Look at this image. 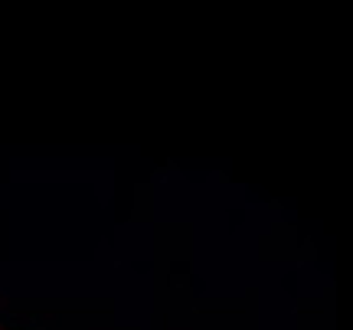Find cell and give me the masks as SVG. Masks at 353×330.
Returning <instances> with one entry per match:
<instances>
[{
    "instance_id": "obj_1",
    "label": "cell",
    "mask_w": 353,
    "mask_h": 330,
    "mask_svg": "<svg viewBox=\"0 0 353 330\" xmlns=\"http://www.w3.org/2000/svg\"><path fill=\"white\" fill-rule=\"evenodd\" d=\"M0 330H13V327H3V324H0Z\"/></svg>"
}]
</instances>
